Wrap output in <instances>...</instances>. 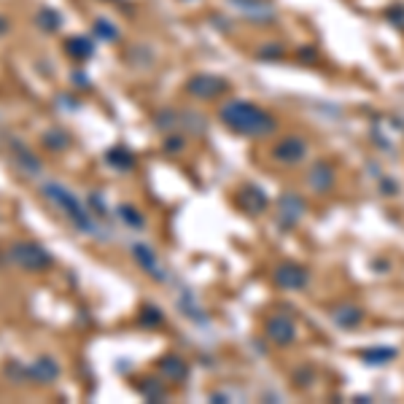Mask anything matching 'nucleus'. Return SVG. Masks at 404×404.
<instances>
[{"instance_id":"nucleus-2","label":"nucleus","mask_w":404,"mask_h":404,"mask_svg":"<svg viewBox=\"0 0 404 404\" xmlns=\"http://www.w3.org/2000/svg\"><path fill=\"white\" fill-rule=\"evenodd\" d=\"M41 194L51 200L68 219H71V224L78 229V232H95V224H92V219H89V210H86V205H81L73 192H68L62 183H44L41 186Z\"/></svg>"},{"instance_id":"nucleus-9","label":"nucleus","mask_w":404,"mask_h":404,"mask_svg":"<svg viewBox=\"0 0 404 404\" xmlns=\"http://www.w3.org/2000/svg\"><path fill=\"white\" fill-rule=\"evenodd\" d=\"M92 51H95V44H92V38H86V35H71V38L65 41V54H68L71 59H76V62L89 59Z\"/></svg>"},{"instance_id":"nucleus-5","label":"nucleus","mask_w":404,"mask_h":404,"mask_svg":"<svg viewBox=\"0 0 404 404\" xmlns=\"http://www.w3.org/2000/svg\"><path fill=\"white\" fill-rule=\"evenodd\" d=\"M59 375V367H57V361L49 358V356H41L35 364H30L25 367V380H33V383H51V380Z\"/></svg>"},{"instance_id":"nucleus-6","label":"nucleus","mask_w":404,"mask_h":404,"mask_svg":"<svg viewBox=\"0 0 404 404\" xmlns=\"http://www.w3.org/2000/svg\"><path fill=\"white\" fill-rule=\"evenodd\" d=\"M11 154L17 159V167L25 170L27 176H38L41 173V159L30 152L22 140H11Z\"/></svg>"},{"instance_id":"nucleus-17","label":"nucleus","mask_w":404,"mask_h":404,"mask_svg":"<svg viewBox=\"0 0 404 404\" xmlns=\"http://www.w3.org/2000/svg\"><path fill=\"white\" fill-rule=\"evenodd\" d=\"M310 181L315 183L313 189H318V183H321V181H324V186H327V189H329V186H331V181H334V173L329 170L327 165H318V167L313 170V176H310Z\"/></svg>"},{"instance_id":"nucleus-11","label":"nucleus","mask_w":404,"mask_h":404,"mask_svg":"<svg viewBox=\"0 0 404 404\" xmlns=\"http://www.w3.org/2000/svg\"><path fill=\"white\" fill-rule=\"evenodd\" d=\"M41 146L46 149V152H68L71 149V135L68 132H62L59 127H54V129H46L44 132V138H41Z\"/></svg>"},{"instance_id":"nucleus-18","label":"nucleus","mask_w":404,"mask_h":404,"mask_svg":"<svg viewBox=\"0 0 404 404\" xmlns=\"http://www.w3.org/2000/svg\"><path fill=\"white\" fill-rule=\"evenodd\" d=\"M140 324H143V327H159V324H162V313H159L156 307H152V304L143 307V310H140Z\"/></svg>"},{"instance_id":"nucleus-16","label":"nucleus","mask_w":404,"mask_h":404,"mask_svg":"<svg viewBox=\"0 0 404 404\" xmlns=\"http://www.w3.org/2000/svg\"><path fill=\"white\" fill-rule=\"evenodd\" d=\"M92 30H95V35L102 38V41H116V38H119V30L111 25V22H105V19H98Z\"/></svg>"},{"instance_id":"nucleus-10","label":"nucleus","mask_w":404,"mask_h":404,"mask_svg":"<svg viewBox=\"0 0 404 404\" xmlns=\"http://www.w3.org/2000/svg\"><path fill=\"white\" fill-rule=\"evenodd\" d=\"M156 369H159L167 380H183L186 378V372H189V367H186L183 358H178V356H162V358L156 361Z\"/></svg>"},{"instance_id":"nucleus-15","label":"nucleus","mask_w":404,"mask_h":404,"mask_svg":"<svg viewBox=\"0 0 404 404\" xmlns=\"http://www.w3.org/2000/svg\"><path fill=\"white\" fill-rule=\"evenodd\" d=\"M35 25L41 27L44 33H57L62 27V17L54 11V8H41L38 17H35Z\"/></svg>"},{"instance_id":"nucleus-8","label":"nucleus","mask_w":404,"mask_h":404,"mask_svg":"<svg viewBox=\"0 0 404 404\" xmlns=\"http://www.w3.org/2000/svg\"><path fill=\"white\" fill-rule=\"evenodd\" d=\"M275 283L283 286V288H302L307 283V273L297 264H283L275 270Z\"/></svg>"},{"instance_id":"nucleus-7","label":"nucleus","mask_w":404,"mask_h":404,"mask_svg":"<svg viewBox=\"0 0 404 404\" xmlns=\"http://www.w3.org/2000/svg\"><path fill=\"white\" fill-rule=\"evenodd\" d=\"M267 334H270V340L273 342H280V345H288L291 340H294V324H291V318H286V315H275V318H270L267 321Z\"/></svg>"},{"instance_id":"nucleus-20","label":"nucleus","mask_w":404,"mask_h":404,"mask_svg":"<svg viewBox=\"0 0 404 404\" xmlns=\"http://www.w3.org/2000/svg\"><path fill=\"white\" fill-rule=\"evenodd\" d=\"M140 391L146 394V399H154V402H156V399H162V385H159L154 378H149L146 385H140Z\"/></svg>"},{"instance_id":"nucleus-23","label":"nucleus","mask_w":404,"mask_h":404,"mask_svg":"<svg viewBox=\"0 0 404 404\" xmlns=\"http://www.w3.org/2000/svg\"><path fill=\"white\" fill-rule=\"evenodd\" d=\"M73 84H76V86H84V89L89 86V81H86V76H84V73H73Z\"/></svg>"},{"instance_id":"nucleus-1","label":"nucleus","mask_w":404,"mask_h":404,"mask_svg":"<svg viewBox=\"0 0 404 404\" xmlns=\"http://www.w3.org/2000/svg\"><path fill=\"white\" fill-rule=\"evenodd\" d=\"M221 122L229 129H235L240 135H251V138H261V135L275 129V119L267 111H261V108H256V105L243 100L227 102L221 108Z\"/></svg>"},{"instance_id":"nucleus-25","label":"nucleus","mask_w":404,"mask_h":404,"mask_svg":"<svg viewBox=\"0 0 404 404\" xmlns=\"http://www.w3.org/2000/svg\"><path fill=\"white\" fill-rule=\"evenodd\" d=\"M6 30H8V19H6V17H3V14H0V35H3V33H6Z\"/></svg>"},{"instance_id":"nucleus-22","label":"nucleus","mask_w":404,"mask_h":404,"mask_svg":"<svg viewBox=\"0 0 404 404\" xmlns=\"http://www.w3.org/2000/svg\"><path fill=\"white\" fill-rule=\"evenodd\" d=\"M181 149H183V140H181V138L165 140V152H181Z\"/></svg>"},{"instance_id":"nucleus-13","label":"nucleus","mask_w":404,"mask_h":404,"mask_svg":"<svg viewBox=\"0 0 404 404\" xmlns=\"http://www.w3.org/2000/svg\"><path fill=\"white\" fill-rule=\"evenodd\" d=\"M105 162H108L113 170H132V165H135L132 154L125 152L122 146H116V149H111V152L105 154Z\"/></svg>"},{"instance_id":"nucleus-14","label":"nucleus","mask_w":404,"mask_h":404,"mask_svg":"<svg viewBox=\"0 0 404 404\" xmlns=\"http://www.w3.org/2000/svg\"><path fill=\"white\" fill-rule=\"evenodd\" d=\"M132 256H135V261H138L146 273H152L154 278H159V267H156V259H154L152 248H146V246H132Z\"/></svg>"},{"instance_id":"nucleus-3","label":"nucleus","mask_w":404,"mask_h":404,"mask_svg":"<svg viewBox=\"0 0 404 404\" xmlns=\"http://www.w3.org/2000/svg\"><path fill=\"white\" fill-rule=\"evenodd\" d=\"M8 261L25 273H44L54 264L51 253L35 240H17L8 246Z\"/></svg>"},{"instance_id":"nucleus-21","label":"nucleus","mask_w":404,"mask_h":404,"mask_svg":"<svg viewBox=\"0 0 404 404\" xmlns=\"http://www.w3.org/2000/svg\"><path fill=\"white\" fill-rule=\"evenodd\" d=\"M119 216L125 219L127 224H132V227H140V224H143V219L132 210V205H122V208H119Z\"/></svg>"},{"instance_id":"nucleus-19","label":"nucleus","mask_w":404,"mask_h":404,"mask_svg":"<svg viewBox=\"0 0 404 404\" xmlns=\"http://www.w3.org/2000/svg\"><path fill=\"white\" fill-rule=\"evenodd\" d=\"M361 321V313L356 310V307H351V310H342V315L337 313V324H342V327H356Z\"/></svg>"},{"instance_id":"nucleus-4","label":"nucleus","mask_w":404,"mask_h":404,"mask_svg":"<svg viewBox=\"0 0 404 404\" xmlns=\"http://www.w3.org/2000/svg\"><path fill=\"white\" fill-rule=\"evenodd\" d=\"M224 89H227V84H224V78L219 76H194L189 78V84H186V92L192 98H197V100H213Z\"/></svg>"},{"instance_id":"nucleus-24","label":"nucleus","mask_w":404,"mask_h":404,"mask_svg":"<svg viewBox=\"0 0 404 404\" xmlns=\"http://www.w3.org/2000/svg\"><path fill=\"white\" fill-rule=\"evenodd\" d=\"M89 202L95 205V210H98V213H102V216H105V205H100V197H98V194H92V197H89Z\"/></svg>"},{"instance_id":"nucleus-12","label":"nucleus","mask_w":404,"mask_h":404,"mask_svg":"<svg viewBox=\"0 0 404 404\" xmlns=\"http://www.w3.org/2000/svg\"><path fill=\"white\" fill-rule=\"evenodd\" d=\"M304 156V143L302 140H294V138H288V140H283L278 149H275V159L280 162H297V159H302Z\"/></svg>"}]
</instances>
